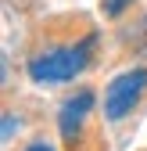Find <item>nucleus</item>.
<instances>
[{
  "instance_id": "obj_1",
  "label": "nucleus",
  "mask_w": 147,
  "mask_h": 151,
  "mask_svg": "<svg viewBox=\"0 0 147 151\" xmlns=\"http://www.w3.org/2000/svg\"><path fill=\"white\" fill-rule=\"evenodd\" d=\"M93 36H86L76 47H58V50H43L29 61V79L32 83H65L90 65V50H93Z\"/></svg>"
},
{
  "instance_id": "obj_2",
  "label": "nucleus",
  "mask_w": 147,
  "mask_h": 151,
  "mask_svg": "<svg viewBox=\"0 0 147 151\" xmlns=\"http://www.w3.org/2000/svg\"><path fill=\"white\" fill-rule=\"evenodd\" d=\"M143 90H147V68H129V72L115 76L104 90V115L111 122H122L143 97Z\"/></svg>"
},
{
  "instance_id": "obj_3",
  "label": "nucleus",
  "mask_w": 147,
  "mask_h": 151,
  "mask_svg": "<svg viewBox=\"0 0 147 151\" xmlns=\"http://www.w3.org/2000/svg\"><path fill=\"white\" fill-rule=\"evenodd\" d=\"M90 108H93V93H90V90H79L76 97H68V101L61 104L58 126H61V137H65V140H76V137H79V129H83V122H86V115H90Z\"/></svg>"
},
{
  "instance_id": "obj_4",
  "label": "nucleus",
  "mask_w": 147,
  "mask_h": 151,
  "mask_svg": "<svg viewBox=\"0 0 147 151\" xmlns=\"http://www.w3.org/2000/svg\"><path fill=\"white\" fill-rule=\"evenodd\" d=\"M129 4H133V0H101V11H104L108 18H118Z\"/></svg>"
},
{
  "instance_id": "obj_5",
  "label": "nucleus",
  "mask_w": 147,
  "mask_h": 151,
  "mask_svg": "<svg viewBox=\"0 0 147 151\" xmlns=\"http://www.w3.org/2000/svg\"><path fill=\"white\" fill-rule=\"evenodd\" d=\"M14 137V115H4V140Z\"/></svg>"
},
{
  "instance_id": "obj_6",
  "label": "nucleus",
  "mask_w": 147,
  "mask_h": 151,
  "mask_svg": "<svg viewBox=\"0 0 147 151\" xmlns=\"http://www.w3.org/2000/svg\"><path fill=\"white\" fill-rule=\"evenodd\" d=\"M25 151H54V147H50V144H43V140H36V144H29Z\"/></svg>"
}]
</instances>
